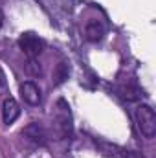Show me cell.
I'll return each mask as SVG.
<instances>
[{"instance_id": "cell-1", "label": "cell", "mask_w": 156, "mask_h": 158, "mask_svg": "<svg viewBox=\"0 0 156 158\" xmlns=\"http://www.w3.org/2000/svg\"><path fill=\"white\" fill-rule=\"evenodd\" d=\"M134 118H136L140 132L145 138H154L156 136V114H154V109L151 105H145V103L138 105L136 110H134Z\"/></svg>"}, {"instance_id": "cell-2", "label": "cell", "mask_w": 156, "mask_h": 158, "mask_svg": "<svg viewBox=\"0 0 156 158\" xmlns=\"http://www.w3.org/2000/svg\"><path fill=\"white\" fill-rule=\"evenodd\" d=\"M18 46H20V50L28 57H39L40 53H42V50H44L42 39H39L35 33H24V35H20Z\"/></svg>"}, {"instance_id": "cell-3", "label": "cell", "mask_w": 156, "mask_h": 158, "mask_svg": "<svg viewBox=\"0 0 156 158\" xmlns=\"http://www.w3.org/2000/svg\"><path fill=\"white\" fill-rule=\"evenodd\" d=\"M20 96L24 98L26 103L30 105H39L42 101V96H40V88L33 83V81H24L20 85Z\"/></svg>"}, {"instance_id": "cell-4", "label": "cell", "mask_w": 156, "mask_h": 158, "mask_svg": "<svg viewBox=\"0 0 156 158\" xmlns=\"http://www.w3.org/2000/svg\"><path fill=\"white\" fill-rule=\"evenodd\" d=\"M20 114V107L18 103L13 99V98H6L4 99V105H2V119L6 125H11L15 119L18 118Z\"/></svg>"}, {"instance_id": "cell-5", "label": "cell", "mask_w": 156, "mask_h": 158, "mask_svg": "<svg viewBox=\"0 0 156 158\" xmlns=\"http://www.w3.org/2000/svg\"><path fill=\"white\" fill-rule=\"evenodd\" d=\"M30 142H33V143H37V145H44L46 143V131L40 127L39 123H31V125H28L26 129H24V132H22Z\"/></svg>"}, {"instance_id": "cell-6", "label": "cell", "mask_w": 156, "mask_h": 158, "mask_svg": "<svg viewBox=\"0 0 156 158\" xmlns=\"http://www.w3.org/2000/svg\"><path fill=\"white\" fill-rule=\"evenodd\" d=\"M84 33H86V39L90 40V42H97V40L103 39V35H105V28H103V24L99 22V20H88L86 22V28H84Z\"/></svg>"}, {"instance_id": "cell-7", "label": "cell", "mask_w": 156, "mask_h": 158, "mask_svg": "<svg viewBox=\"0 0 156 158\" xmlns=\"http://www.w3.org/2000/svg\"><path fill=\"white\" fill-rule=\"evenodd\" d=\"M68 74H70L68 64L66 63H59L57 68H55V74H53V85H61L63 81H66L68 79Z\"/></svg>"}, {"instance_id": "cell-8", "label": "cell", "mask_w": 156, "mask_h": 158, "mask_svg": "<svg viewBox=\"0 0 156 158\" xmlns=\"http://www.w3.org/2000/svg\"><path fill=\"white\" fill-rule=\"evenodd\" d=\"M26 72L30 74V76H33V77H39L42 76V66H40V63L37 61V57H28V63H26Z\"/></svg>"}, {"instance_id": "cell-9", "label": "cell", "mask_w": 156, "mask_h": 158, "mask_svg": "<svg viewBox=\"0 0 156 158\" xmlns=\"http://www.w3.org/2000/svg\"><path fill=\"white\" fill-rule=\"evenodd\" d=\"M121 96L129 101H136L142 98V90L138 86H125V88H121Z\"/></svg>"}, {"instance_id": "cell-10", "label": "cell", "mask_w": 156, "mask_h": 158, "mask_svg": "<svg viewBox=\"0 0 156 158\" xmlns=\"http://www.w3.org/2000/svg\"><path fill=\"white\" fill-rule=\"evenodd\" d=\"M123 158H145L142 153H136V151H125Z\"/></svg>"}, {"instance_id": "cell-11", "label": "cell", "mask_w": 156, "mask_h": 158, "mask_svg": "<svg viewBox=\"0 0 156 158\" xmlns=\"http://www.w3.org/2000/svg\"><path fill=\"white\" fill-rule=\"evenodd\" d=\"M2 24H4V13H2V9H0V28H2Z\"/></svg>"}]
</instances>
